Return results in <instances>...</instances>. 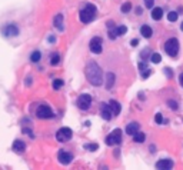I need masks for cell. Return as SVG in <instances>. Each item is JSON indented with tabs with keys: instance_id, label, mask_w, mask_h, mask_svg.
Returning <instances> with one entry per match:
<instances>
[{
	"instance_id": "obj_1",
	"label": "cell",
	"mask_w": 183,
	"mask_h": 170,
	"mask_svg": "<svg viewBox=\"0 0 183 170\" xmlns=\"http://www.w3.org/2000/svg\"><path fill=\"white\" fill-rule=\"evenodd\" d=\"M86 77L93 86H102L103 84V71L100 69V66L95 62L88 63V66L84 69Z\"/></svg>"
},
{
	"instance_id": "obj_2",
	"label": "cell",
	"mask_w": 183,
	"mask_h": 170,
	"mask_svg": "<svg viewBox=\"0 0 183 170\" xmlns=\"http://www.w3.org/2000/svg\"><path fill=\"white\" fill-rule=\"evenodd\" d=\"M96 13H97V9H96V6L88 3L83 9H82V10H80L79 19H80V21H82V23L88 25V23H90L91 20H95Z\"/></svg>"
},
{
	"instance_id": "obj_3",
	"label": "cell",
	"mask_w": 183,
	"mask_h": 170,
	"mask_svg": "<svg viewBox=\"0 0 183 170\" xmlns=\"http://www.w3.org/2000/svg\"><path fill=\"white\" fill-rule=\"evenodd\" d=\"M165 52H166L170 57H176L177 56V53H179V40L175 37L169 39L166 43H165Z\"/></svg>"
},
{
	"instance_id": "obj_4",
	"label": "cell",
	"mask_w": 183,
	"mask_h": 170,
	"mask_svg": "<svg viewBox=\"0 0 183 170\" xmlns=\"http://www.w3.org/2000/svg\"><path fill=\"white\" fill-rule=\"evenodd\" d=\"M106 145L107 146H113V145H120L122 143V130L120 129H115L110 134L106 136Z\"/></svg>"
},
{
	"instance_id": "obj_5",
	"label": "cell",
	"mask_w": 183,
	"mask_h": 170,
	"mask_svg": "<svg viewBox=\"0 0 183 170\" xmlns=\"http://www.w3.org/2000/svg\"><path fill=\"white\" fill-rule=\"evenodd\" d=\"M36 116L39 119H50V117H53V112H52V109L47 106V104H40L37 109H36Z\"/></svg>"
},
{
	"instance_id": "obj_6",
	"label": "cell",
	"mask_w": 183,
	"mask_h": 170,
	"mask_svg": "<svg viewBox=\"0 0 183 170\" xmlns=\"http://www.w3.org/2000/svg\"><path fill=\"white\" fill-rule=\"evenodd\" d=\"M91 106V96L90 95H80L79 99H77V107L80 109V110H88V109H90Z\"/></svg>"
},
{
	"instance_id": "obj_7",
	"label": "cell",
	"mask_w": 183,
	"mask_h": 170,
	"mask_svg": "<svg viewBox=\"0 0 183 170\" xmlns=\"http://www.w3.org/2000/svg\"><path fill=\"white\" fill-rule=\"evenodd\" d=\"M89 49H90L91 53L95 54H100L102 53V50H103V42H102V39L100 37H93L89 43Z\"/></svg>"
},
{
	"instance_id": "obj_8",
	"label": "cell",
	"mask_w": 183,
	"mask_h": 170,
	"mask_svg": "<svg viewBox=\"0 0 183 170\" xmlns=\"http://www.w3.org/2000/svg\"><path fill=\"white\" fill-rule=\"evenodd\" d=\"M72 136H73V132L69 127H62L56 133V139L59 141H69L72 139Z\"/></svg>"
},
{
	"instance_id": "obj_9",
	"label": "cell",
	"mask_w": 183,
	"mask_h": 170,
	"mask_svg": "<svg viewBox=\"0 0 183 170\" xmlns=\"http://www.w3.org/2000/svg\"><path fill=\"white\" fill-rule=\"evenodd\" d=\"M2 33H3V36H6V37H16L17 34H19V27H17L16 25L10 23V25L4 26L3 29H2Z\"/></svg>"
},
{
	"instance_id": "obj_10",
	"label": "cell",
	"mask_w": 183,
	"mask_h": 170,
	"mask_svg": "<svg viewBox=\"0 0 183 170\" xmlns=\"http://www.w3.org/2000/svg\"><path fill=\"white\" fill-rule=\"evenodd\" d=\"M57 159L62 164H69V163L73 160V156H72V153H67L64 150H60L57 153Z\"/></svg>"
},
{
	"instance_id": "obj_11",
	"label": "cell",
	"mask_w": 183,
	"mask_h": 170,
	"mask_svg": "<svg viewBox=\"0 0 183 170\" xmlns=\"http://www.w3.org/2000/svg\"><path fill=\"white\" fill-rule=\"evenodd\" d=\"M102 117H103L104 120H110L113 117V112H112V109H110V106H109V103L102 104Z\"/></svg>"
},
{
	"instance_id": "obj_12",
	"label": "cell",
	"mask_w": 183,
	"mask_h": 170,
	"mask_svg": "<svg viewBox=\"0 0 183 170\" xmlns=\"http://www.w3.org/2000/svg\"><path fill=\"white\" fill-rule=\"evenodd\" d=\"M139 127H140V125H139L137 122H132V123H129V125L126 126V133H127L129 136H134V134L139 132Z\"/></svg>"
},
{
	"instance_id": "obj_13",
	"label": "cell",
	"mask_w": 183,
	"mask_h": 170,
	"mask_svg": "<svg viewBox=\"0 0 183 170\" xmlns=\"http://www.w3.org/2000/svg\"><path fill=\"white\" fill-rule=\"evenodd\" d=\"M156 167L158 169H172L173 167V162L170 159H162V160H159L156 163Z\"/></svg>"
},
{
	"instance_id": "obj_14",
	"label": "cell",
	"mask_w": 183,
	"mask_h": 170,
	"mask_svg": "<svg viewBox=\"0 0 183 170\" xmlns=\"http://www.w3.org/2000/svg\"><path fill=\"white\" fill-rule=\"evenodd\" d=\"M63 14L62 13H59V14H56L54 16V19H53V25H54V27L57 30H63V27H64V25H63Z\"/></svg>"
},
{
	"instance_id": "obj_15",
	"label": "cell",
	"mask_w": 183,
	"mask_h": 170,
	"mask_svg": "<svg viewBox=\"0 0 183 170\" xmlns=\"http://www.w3.org/2000/svg\"><path fill=\"white\" fill-rule=\"evenodd\" d=\"M13 150H14L16 153H23V152L26 150L25 141H21V140H14V141H13Z\"/></svg>"
},
{
	"instance_id": "obj_16",
	"label": "cell",
	"mask_w": 183,
	"mask_h": 170,
	"mask_svg": "<svg viewBox=\"0 0 183 170\" xmlns=\"http://www.w3.org/2000/svg\"><path fill=\"white\" fill-rule=\"evenodd\" d=\"M140 34L145 39H150V37H152V34H153V30H152V27H150V26L143 25L140 27Z\"/></svg>"
},
{
	"instance_id": "obj_17",
	"label": "cell",
	"mask_w": 183,
	"mask_h": 170,
	"mask_svg": "<svg viewBox=\"0 0 183 170\" xmlns=\"http://www.w3.org/2000/svg\"><path fill=\"white\" fill-rule=\"evenodd\" d=\"M109 106H110V109H112V112H113V114H115V116L120 113L122 106H120V103H119V102H116V100H110V102H109Z\"/></svg>"
},
{
	"instance_id": "obj_18",
	"label": "cell",
	"mask_w": 183,
	"mask_h": 170,
	"mask_svg": "<svg viewBox=\"0 0 183 170\" xmlns=\"http://www.w3.org/2000/svg\"><path fill=\"white\" fill-rule=\"evenodd\" d=\"M115 80H116V77H115V75H113L112 71H109L107 75H106V89H112L113 84H115Z\"/></svg>"
},
{
	"instance_id": "obj_19",
	"label": "cell",
	"mask_w": 183,
	"mask_h": 170,
	"mask_svg": "<svg viewBox=\"0 0 183 170\" xmlns=\"http://www.w3.org/2000/svg\"><path fill=\"white\" fill-rule=\"evenodd\" d=\"M162 17H163V9H160V7L152 9V19L153 20H160Z\"/></svg>"
},
{
	"instance_id": "obj_20",
	"label": "cell",
	"mask_w": 183,
	"mask_h": 170,
	"mask_svg": "<svg viewBox=\"0 0 183 170\" xmlns=\"http://www.w3.org/2000/svg\"><path fill=\"white\" fill-rule=\"evenodd\" d=\"M139 69H140V75L143 79H146V77H149L150 75V70H149V67L146 66V63H139Z\"/></svg>"
},
{
	"instance_id": "obj_21",
	"label": "cell",
	"mask_w": 183,
	"mask_h": 170,
	"mask_svg": "<svg viewBox=\"0 0 183 170\" xmlns=\"http://www.w3.org/2000/svg\"><path fill=\"white\" fill-rule=\"evenodd\" d=\"M40 59H42V53H40L39 50H34L33 53L30 54V62H32V63H37V62H40Z\"/></svg>"
},
{
	"instance_id": "obj_22",
	"label": "cell",
	"mask_w": 183,
	"mask_h": 170,
	"mask_svg": "<svg viewBox=\"0 0 183 170\" xmlns=\"http://www.w3.org/2000/svg\"><path fill=\"white\" fill-rule=\"evenodd\" d=\"M60 63V54L59 53H52L50 54V64L52 66H56Z\"/></svg>"
},
{
	"instance_id": "obj_23",
	"label": "cell",
	"mask_w": 183,
	"mask_h": 170,
	"mask_svg": "<svg viewBox=\"0 0 183 170\" xmlns=\"http://www.w3.org/2000/svg\"><path fill=\"white\" fill-rule=\"evenodd\" d=\"M133 140L136 141V143H143V141L146 140V134L145 133H142V132H137L133 136Z\"/></svg>"
},
{
	"instance_id": "obj_24",
	"label": "cell",
	"mask_w": 183,
	"mask_h": 170,
	"mask_svg": "<svg viewBox=\"0 0 183 170\" xmlns=\"http://www.w3.org/2000/svg\"><path fill=\"white\" fill-rule=\"evenodd\" d=\"M177 17H179V13L177 12H169L167 13V20L169 21H177Z\"/></svg>"
},
{
	"instance_id": "obj_25",
	"label": "cell",
	"mask_w": 183,
	"mask_h": 170,
	"mask_svg": "<svg viewBox=\"0 0 183 170\" xmlns=\"http://www.w3.org/2000/svg\"><path fill=\"white\" fill-rule=\"evenodd\" d=\"M150 60H152L153 63H156V64H158V63L162 62V56H160L159 53H152V54H150Z\"/></svg>"
},
{
	"instance_id": "obj_26",
	"label": "cell",
	"mask_w": 183,
	"mask_h": 170,
	"mask_svg": "<svg viewBox=\"0 0 183 170\" xmlns=\"http://www.w3.org/2000/svg\"><path fill=\"white\" fill-rule=\"evenodd\" d=\"M126 32H127V27L123 26V25H120V26H117V27H116L117 36H123V34H126Z\"/></svg>"
},
{
	"instance_id": "obj_27",
	"label": "cell",
	"mask_w": 183,
	"mask_h": 170,
	"mask_svg": "<svg viewBox=\"0 0 183 170\" xmlns=\"http://www.w3.org/2000/svg\"><path fill=\"white\" fill-rule=\"evenodd\" d=\"M130 10H132V3H130V2L123 3V6H122V13H129Z\"/></svg>"
},
{
	"instance_id": "obj_28",
	"label": "cell",
	"mask_w": 183,
	"mask_h": 170,
	"mask_svg": "<svg viewBox=\"0 0 183 170\" xmlns=\"http://www.w3.org/2000/svg\"><path fill=\"white\" fill-rule=\"evenodd\" d=\"M167 104H169V107H170L172 110H177V109H179V104H177L176 100H167Z\"/></svg>"
},
{
	"instance_id": "obj_29",
	"label": "cell",
	"mask_w": 183,
	"mask_h": 170,
	"mask_svg": "<svg viewBox=\"0 0 183 170\" xmlns=\"http://www.w3.org/2000/svg\"><path fill=\"white\" fill-rule=\"evenodd\" d=\"M84 149L90 150V152H95V150L99 149V146L96 145V143H89V145H84Z\"/></svg>"
},
{
	"instance_id": "obj_30",
	"label": "cell",
	"mask_w": 183,
	"mask_h": 170,
	"mask_svg": "<svg viewBox=\"0 0 183 170\" xmlns=\"http://www.w3.org/2000/svg\"><path fill=\"white\" fill-rule=\"evenodd\" d=\"M63 83H64V82H63L62 79H56L53 82V89H56V90H59V89H60V87L63 86Z\"/></svg>"
},
{
	"instance_id": "obj_31",
	"label": "cell",
	"mask_w": 183,
	"mask_h": 170,
	"mask_svg": "<svg viewBox=\"0 0 183 170\" xmlns=\"http://www.w3.org/2000/svg\"><path fill=\"white\" fill-rule=\"evenodd\" d=\"M154 122H156L158 125H162V123H163V116L160 114V113H158V114L154 116Z\"/></svg>"
},
{
	"instance_id": "obj_32",
	"label": "cell",
	"mask_w": 183,
	"mask_h": 170,
	"mask_svg": "<svg viewBox=\"0 0 183 170\" xmlns=\"http://www.w3.org/2000/svg\"><path fill=\"white\" fill-rule=\"evenodd\" d=\"M145 2V6L147 9H153V6H154V0H143Z\"/></svg>"
},
{
	"instance_id": "obj_33",
	"label": "cell",
	"mask_w": 183,
	"mask_h": 170,
	"mask_svg": "<svg viewBox=\"0 0 183 170\" xmlns=\"http://www.w3.org/2000/svg\"><path fill=\"white\" fill-rule=\"evenodd\" d=\"M165 75L167 76V79H172V77H173V71H172L170 67H166V69H165Z\"/></svg>"
},
{
	"instance_id": "obj_34",
	"label": "cell",
	"mask_w": 183,
	"mask_h": 170,
	"mask_svg": "<svg viewBox=\"0 0 183 170\" xmlns=\"http://www.w3.org/2000/svg\"><path fill=\"white\" fill-rule=\"evenodd\" d=\"M149 53H150V49H146L145 52H142V53H140V57L142 59H146L147 56H149Z\"/></svg>"
},
{
	"instance_id": "obj_35",
	"label": "cell",
	"mask_w": 183,
	"mask_h": 170,
	"mask_svg": "<svg viewBox=\"0 0 183 170\" xmlns=\"http://www.w3.org/2000/svg\"><path fill=\"white\" fill-rule=\"evenodd\" d=\"M130 44H132V46H137V44H139V40H137V39H133V40L130 42Z\"/></svg>"
},
{
	"instance_id": "obj_36",
	"label": "cell",
	"mask_w": 183,
	"mask_h": 170,
	"mask_svg": "<svg viewBox=\"0 0 183 170\" xmlns=\"http://www.w3.org/2000/svg\"><path fill=\"white\" fill-rule=\"evenodd\" d=\"M179 83H180V86L183 87V73H180V76H179Z\"/></svg>"
},
{
	"instance_id": "obj_37",
	"label": "cell",
	"mask_w": 183,
	"mask_h": 170,
	"mask_svg": "<svg viewBox=\"0 0 183 170\" xmlns=\"http://www.w3.org/2000/svg\"><path fill=\"white\" fill-rule=\"evenodd\" d=\"M136 14H142V7H137L136 9Z\"/></svg>"
},
{
	"instance_id": "obj_38",
	"label": "cell",
	"mask_w": 183,
	"mask_h": 170,
	"mask_svg": "<svg viewBox=\"0 0 183 170\" xmlns=\"http://www.w3.org/2000/svg\"><path fill=\"white\" fill-rule=\"evenodd\" d=\"M150 152H152V153H153V152H156V147H154V146H150Z\"/></svg>"
},
{
	"instance_id": "obj_39",
	"label": "cell",
	"mask_w": 183,
	"mask_h": 170,
	"mask_svg": "<svg viewBox=\"0 0 183 170\" xmlns=\"http://www.w3.org/2000/svg\"><path fill=\"white\" fill-rule=\"evenodd\" d=\"M180 30L183 32V21H182V25H180Z\"/></svg>"
}]
</instances>
